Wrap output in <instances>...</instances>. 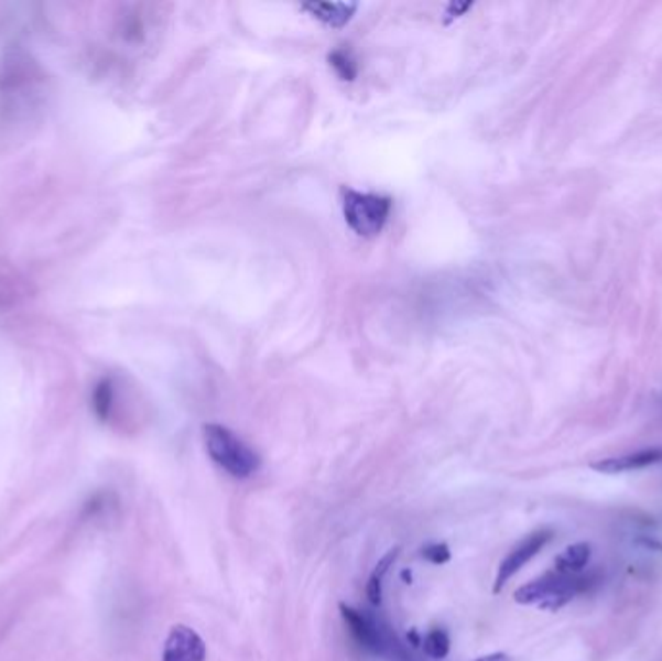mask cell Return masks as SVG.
<instances>
[{
	"mask_svg": "<svg viewBox=\"0 0 662 661\" xmlns=\"http://www.w3.org/2000/svg\"><path fill=\"white\" fill-rule=\"evenodd\" d=\"M597 584V578L582 576V574H562L551 571L536 581L529 582L523 588L516 592V602L523 605H539L541 609L556 611L562 605L572 602L577 594L589 592L590 586Z\"/></svg>",
	"mask_w": 662,
	"mask_h": 661,
	"instance_id": "obj_1",
	"label": "cell"
},
{
	"mask_svg": "<svg viewBox=\"0 0 662 661\" xmlns=\"http://www.w3.org/2000/svg\"><path fill=\"white\" fill-rule=\"evenodd\" d=\"M204 443L209 458L232 477L247 479L260 468L258 454L242 438L235 435L231 429L217 423L204 425Z\"/></svg>",
	"mask_w": 662,
	"mask_h": 661,
	"instance_id": "obj_2",
	"label": "cell"
},
{
	"mask_svg": "<svg viewBox=\"0 0 662 661\" xmlns=\"http://www.w3.org/2000/svg\"><path fill=\"white\" fill-rule=\"evenodd\" d=\"M341 617H344L347 629L352 638L359 642L368 652L382 655L391 661H415L409 655L398 637L391 632L386 622L380 621L375 615L362 614L347 605H339Z\"/></svg>",
	"mask_w": 662,
	"mask_h": 661,
	"instance_id": "obj_3",
	"label": "cell"
},
{
	"mask_svg": "<svg viewBox=\"0 0 662 661\" xmlns=\"http://www.w3.org/2000/svg\"><path fill=\"white\" fill-rule=\"evenodd\" d=\"M344 216L347 226L360 237H376L388 224L391 212L390 196L376 193H359L344 188Z\"/></svg>",
	"mask_w": 662,
	"mask_h": 661,
	"instance_id": "obj_4",
	"label": "cell"
},
{
	"mask_svg": "<svg viewBox=\"0 0 662 661\" xmlns=\"http://www.w3.org/2000/svg\"><path fill=\"white\" fill-rule=\"evenodd\" d=\"M552 538H554L552 530H536V532L529 533L525 540L519 541L518 545L511 549L508 556L500 563L498 576H496V594L508 584L513 574H518L533 556L539 555L551 543Z\"/></svg>",
	"mask_w": 662,
	"mask_h": 661,
	"instance_id": "obj_5",
	"label": "cell"
},
{
	"mask_svg": "<svg viewBox=\"0 0 662 661\" xmlns=\"http://www.w3.org/2000/svg\"><path fill=\"white\" fill-rule=\"evenodd\" d=\"M208 650L196 630L175 625L163 648V661H206Z\"/></svg>",
	"mask_w": 662,
	"mask_h": 661,
	"instance_id": "obj_6",
	"label": "cell"
},
{
	"mask_svg": "<svg viewBox=\"0 0 662 661\" xmlns=\"http://www.w3.org/2000/svg\"><path fill=\"white\" fill-rule=\"evenodd\" d=\"M119 380L112 375H104L91 390V410L101 423H112L119 410Z\"/></svg>",
	"mask_w": 662,
	"mask_h": 661,
	"instance_id": "obj_7",
	"label": "cell"
},
{
	"mask_svg": "<svg viewBox=\"0 0 662 661\" xmlns=\"http://www.w3.org/2000/svg\"><path fill=\"white\" fill-rule=\"evenodd\" d=\"M662 462V448H651V451L636 452V454H626L618 458H608V460L597 462L590 468L597 469L600 474H622L631 469H643L647 466H653Z\"/></svg>",
	"mask_w": 662,
	"mask_h": 661,
	"instance_id": "obj_8",
	"label": "cell"
},
{
	"mask_svg": "<svg viewBox=\"0 0 662 661\" xmlns=\"http://www.w3.org/2000/svg\"><path fill=\"white\" fill-rule=\"evenodd\" d=\"M304 10H308L312 17L318 18L324 24L341 28L351 20L357 7L345 4V2H311V4H304Z\"/></svg>",
	"mask_w": 662,
	"mask_h": 661,
	"instance_id": "obj_9",
	"label": "cell"
},
{
	"mask_svg": "<svg viewBox=\"0 0 662 661\" xmlns=\"http://www.w3.org/2000/svg\"><path fill=\"white\" fill-rule=\"evenodd\" d=\"M590 559V548L587 543H575L564 549L556 561H554V571L562 574H582L583 568L587 566Z\"/></svg>",
	"mask_w": 662,
	"mask_h": 661,
	"instance_id": "obj_10",
	"label": "cell"
},
{
	"mask_svg": "<svg viewBox=\"0 0 662 661\" xmlns=\"http://www.w3.org/2000/svg\"><path fill=\"white\" fill-rule=\"evenodd\" d=\"M329 65L334 66V71L339 74L341 80H355V76L359 73V66L352 57L351 48H336L329 55Z\"/></svg>",
	"mask_w": 662,
	"mask_h": 661,
	"instance_id": "obj_11",
	"label": "cell"
},
{
	"mask_svg": "<svg viewBox=\"0 0 662 661\" xmlns=\"http://www.w3.org/2000/svg\"><path fill=\"white\" fill-rule=\"evenodd\" d=\"M449 646H452L449 637L446 630L442 629L431 630L423 640L424 653L432 660H444L449 653Z\"/></svg>",
	"mask_w": 662,
	"mask_h": 661,
	"instance_id": "obj_12",
	"label": "cell"
},
{
	"mask_svg": "<svg viewBox=\"0 0 662 661\" xmlns=\"http://www.w3.org/2000/svg\"><path fill=\"white\" fill-rule=\"evenodd\" d=\"M423 556L426 561H431L432 565H446L447 561L452 559V551L446 543H434L424 549Z\"/></svg>",
	"mask_w": 662,
	"mask_h": 661,
	"instance_id": "obj_13",
	"label": "cell"
},
{
	"mask_svg": "<svg viewBox=\"0 0 662 661\" xmlns=\"http://www.w3.org/2000/svg\"><path fill=\"white\" fill-rule=\"evenodd\" d=\"M367 596L370 599V604L378 605L382 602V578L372 574L370 581L367 584Z\"/></svg>",
	"mask_w": 662,
	"mask_h": 661,
	"instance_id": "obj_14",
	"label": "cell"
},
{
	"mask_svg": "<svg viewBox=\"0 0 662 661\" xmlns=\"http://www.w3.org/2000/svg\"><path fill=\"white\" fill-rule=\"evenodd\" d=\"M475 661H511L510 655L508 653H488V655H482V658H477Z\"/></svg>",
	"mask_w": 662,
	"mask_h": 661,
	"instance_id": "obj_15",
	"label": "cell"
}]
</instances>
